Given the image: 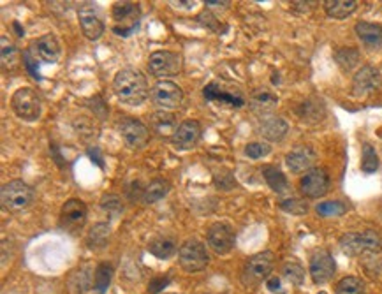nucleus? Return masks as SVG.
<instances>
[{
	"label": "nucleus",
	"mask_w": 382,
	"mask_h": 294,
	"mask_svg": "<svg viewBox=\"0 0 382 294\" xmlns=\"http://www.w3.org/2000/svg\"><path fill=\"white\" fill-rule=\"evenodd\" d=\"M381 83V75L376 67L372 65H365V67L359 69L356 72L354 80H352V94L363 97V95H369L379 87Z\"/></svg>",
	"instance_id": "dca6fc26"
},
{
	"label": "nucleus",
	"mask_w": 382,
	"mask_h": 294,
	"mask_svg": "<svg viewBox=\"0 0 382 294\" xmlns=\"http://www.w3.org/2000/svg\"><path fill=\"white\" fill-rule=\"evenodd\" d=\"M356 36L359 41L365 44L370 50H381L382 48V27L370 21H359L354 27Z\"/></svg>",
	"instance_id": "412c9836"
},
{
	"label": "nucleus",
	"mask_w": 382,
	"mask_h": 294,
	"mask_svg": "<svg viewBox=\"0 0 382 294\" xmlns=\"http://www.w3.org/2000/svg\"><path fill=\"white\" fill-rule=\"evenodd\" d=\"M268 289H270L271 293H279L280 291V278L279 277H270L266 282Z\"/></svg>",
	"instance_id": "c03bdc74"
},
{
	"label": "nucleus",
	"mask_w": 382,
	"mask_h": 294,
	"mask_svg": "<svg viewBox=\"0 0 382 294\" xmlns=\"http://www.w3.org/2000/svg\"><path fill=\"white\" fill-rule=\"evenodd\" d=\"M113 92L123 104L141 106L152 94L143 72L136 69H122L113 80Z\"/></svg>",
	"instance_id": "f257e3e1"
},
{
	"label": "nucleus",
	"mask_w": 382,
	"mask_h": 294,
	"mask_svg": "<svg viewBox=\"0 0 382 294\" xmlns=\"http://www.w3.org/2000/svg\"><path fill=\"white\" fill-rule=\"evenodd\" d=\"M20 64V51L6 36H2V67L4 71H13Z\"/></svg>",
	"instance_id": "cd10ccee"
},
{
	"label": "nucleus",
	"mask_w": 382,
	"mask_h": 294,
	"mask_svg": "<svg viewBox=\"0 0 382 294\" xmlns=\"http://www.w3.org/2000/svg\"><path fill=\"white\" fill-rule=\"evenodd\" d=\"M335 60L340 65L344 71H351L358 65L359 62V51L356 48H340V50L335 53Z\"/></svg>",
	"instance_id": "c756f323"
},
{
	"label": "nucleus",
	"mask_w": 382,
	"mask_h": 294,
	"mask_svg": "<svg viewBox=\"0 0 382 294\" xmlns=\"http://www.w3.org/2000/svg\"><path fill=\"white\" fill-rule=\"evenodd\" d=\"M113 20H115V27L113 31L118 36H129L134 28L137 27L141 18L140 6L134 2H116L113 4Z\"/></svg>",
	"instance_id": "423d86ee"
},
{
	"label": "nucleus",
	"mask_w": 382,
	"mask_h": 294,
	"mask_svg": "<svg viewBox=\"0 0 382 294\" xmlns=\"http://www.w3.org/2000/svg\"><path fill=\"white\" fill-rule=\"evenodd\" d=\"M206 6L218 7V6H229V2H206Z\"/></svg>",
	"instance_id": "a18cd8bd"
},
{
	"label": "nucleus",
	"mask_w": 382,
	"mask_h": 294,
	"mask_svg": "<svg viewBox=\"0 0 382 294\" xmlns=\"http://www.w3.org/2000/svg\"><path fill=\"white\" fill-rule=\"evenodd\" d=\"M203 94H205V99H208V101H215V102H220V104H227V106H231V108H242V106L245 104V99L242 97V94H240V92L225 90V88L218 83L206 85L205 90H203Z\"/></svg>",
	"instance_id": "6ab92c4d"
},
{
	"label": "nucleus",
	"mask_w": 382,
	"mask_h": 294,
	"mask_svg": "<svg viewBox=\"0 0 382 294\" xmlns=\"http://www.w3.org/2000/svg\"><path fill=\"white\" fill-rule=\"evenodd\" d=\"M169 189H171V185L167 180H162V178L152 180V182L148 183L143 190V203H147V205L157 203V201H161L162 197L167 196Z\"/></svg>",
	"instance_id": "393cba45"
},
{
	"label": "nucleus",
	"mask_w": 382,
	"mask_h": 294,
	"mask_svg": "<svg viewBox=\"0 0 382 294\" xmlns=\"http://www.w3.org/2000/svg\"><path fill=\"white\" fill-rule=\"evenodd\" d=\"M215 183L217 187H220L222 190H231L236 187V180L232 178L231 173H225V175H220V176H215Z\"/></svg>",
	"instance_id": "79ce46f5"
},
{
	"label": "nucleus",
	"mask_w": 382,
	"mask_h": 294,
	"mask_svg": "<svg viewBox=\"0 0 382 294\" xmlns=\"http://www.w3.org/2000/svg\"><path fill=\"white\" fill-rule=\"evenodd\" d=\"M78 18H79V25H82V31L86 39H90V41H97V39L103 38L106 27H104V21H103V18H101V13H99V9H97L96 4H92V2L85 4V6L79 9Z\"/></svg>",
	"instance_id": "f8f14e48"
},
{
	"label": "nucleus",
	"mask_w": 382,
	"mask_h": 294,
	"mask_svg": "<svg viewBox=\"0 0 382 294\" xmlns=\"http://www.w3.org/2000/svg\"><path fill=\"white\" fill-rule=\"evenodd\" d=\"M103 208L108 212H122V201H120L118 196H104L103 197Z\"/></svg>",
	"instance_id": "a19ab883"
},
{
	"label": "nucleus",
	"mask_w": 382,
	"mask_h": 294,
	"mask_svg": "<svg viewBox=\"0 0 382 294\" xmlns=\"http://www.w3.org/2000/svg\"><path fill=\"white\" fill-rule=\"evenodd\" d=\"M315 156L314 148L310 146H298V148L291 150L286 157L287 168L291 169L293 173H303V171H310V168L314 166Z\"/></svg>",
	"instance_id": "aec40b11"
},
{
	"label": "nucleus",
	"mask_w": 382,
	"mask_h": 294,
	"mask_svg": "<svg viewBox=\"0 0 382 294\" xmlns=\"http://www.w3.org/2000/svg\"><path fill=\"white\" fill-rule=\"evenodd\" d=\"M298 113L303 120H310V122H318L325 115V104L321 101H307L298 108Z\"/></svg>",
	"instance_id": "7c9ffc66"
},
{
	"label": "nucleus",
	"mask_w": 382,
	"mask_h": 294,
	"mask_svg": "<svg viewBox=\"0 0 382 294\" xmlns=\"http://www.w3.org/2000/svg\"><path fill=\"white\" fill-rule=\"evenodd\" d=\"M276 102H279V97L275 94L268 90H257L250 97V108L256 113H263L264 115V113H270L275 108Z\"/></svg>",
	"instance_id": "a878e982"
},
{
	"label": "nucleus",
	"mask_w": 382,
	"mask_h": 294,
	"mask_svg": "<svg viewBox=\"0 0 382 294\" xmlns=\"http://www.w3.org/2000/svg\"><path fill=\"white\" fill-rule=\"evenodd\" d=\"M111 275H113L111 264L108 263L99 264L96 270V275H94V289H96L99 294L106 293L109 288V282H111Z\"/></svg>",
	"instance_id": "2f4dec72"
},
{
	"label": "nucleus",
	"mask_w": 382,
	"mask_h": 294,
	"mask_svg": "<svg viewBox=\"0 0 382 294\" xmlns=\"http://www.w3.org/2000/svg\"><path fill=\"white\" fill-rule=\"evenodd\" d=\"M148 71L162 82L181 71V57L173 51H155L148 58Z\"/></svg>",
	"instance_id": "6e6552de"
},
{
	"label": "nucleus",
	"mask_w": 382,
	"mask_h": 294,
	"mask_svg": "<svg viewBox=\"0 0 382 294\" xmlns=\"http://www.w3.org/2000/svg\"><path fill=\"white\" fill-rule=\"evenodd\" d=\"M109 236V226L108 224H97L92 227L89 234V244L90 247H103L106 245V240Z\"/></svg>",
	"instance_id": "e433bc0d"
},
{
	"label": "nucleus",
	"mask_w": 382,
	"mask_h": 294,
	"mask_svg": "<svg viewBox=\"0 0 382 294\" xmlns=\"http://www.w3.org/2000/svg\"><path fill=\"white\" fill-rule=\"evenodd\" d=\"M318 294H326V293H318Z\"/></svg>",
	"instance_id": "49530a36"
},
{
	"label": "nucleus",
	"mask_w": 382,
	"mask_h": 294,
	"mask_svg": "<svg viewBox=\"0 0 382 294\" xmlns=\"http://www.w3.org/2000/svg\"><path fill=\"white\" fill-rule=\"evenodd\" d=\"M171 294H174V293H171Z\"/></svg>",
	"instance_id": "de8ad7c7"
},
{
	"label": "nucleus",
	"mask_w": 382,
	"mask_h": 294,
	"mask_svg": "<svg viewBox=\"0 0 382 294\" xmlns=\"http://www.w3.org/2000/svg\"><path fill=\"white\" fill-rule=\"evenodd\" d=\"M282 273L291 284L294 285H301L305 281V270L300 263H294V261H289L282 266Z\"/></svg>",
	"instance_id": "f704fd0d"
},
{
	"label": "nucleus",
	"mask_w": 382,
	"mask_h": 294,
	"mask_svg": "<svg viewBox=\"0 0 382 294\" xmlns=\"http://www.w3.org/2000/svg\"><path fill=\"white\" fill-rule=\"evenodd\" d=\"M90 288V273L89 270H79L69 281V291L71 294H85Z\"/></svg>",
	"instance_id": "473e14b6"
},
{
	"label": "nucleus",
	"mask_w": 382,
	"mask_h": 294,
	"mask_svg": "<svg viewBox=\"0 0 382 294\" xmlns=\"http://www.w3.org/2000/svg\"><path fill=\"white\" fill-rule=\"evenodd\" d=\"M273 261H275V256H273V252L270 251L259 252L250 257L242 271L243 284H245L247 288H254V285L261 284V282L271 273Z\"/></svg>",
	"instance_id": "39448f33"
},
{
	"label": "nucleus",
	"mask_w": 382,
	"mask_h": 294,
	"mask_svg": "<svg viewBox=\"0 0 382 294\" xmlns=\"http://www.w3.org/2000/svg\"><path fill=\"white\" fill-rule=\"evenodd\" d=\"M300 189L305 197H308V200H318V197L325 196L327 189H330V176H327V173L321 168L310 169V171H307V175L301 178Z\"/></svg>",
	"instance_id": "ddd939ff"
},
{
	"label": "nucleus",
	"mask_w": 382,
	"mask_h": 294,
	"mask_svg": "<svg viewBox=\"0 0 382 294\" xmlns=\"http://www.w3.org/2000/svg\"><path fill=\"white\" fill-rule=\"evenodd\" d=\"M148 251L154 254L155 257H159V259H167L176 251V245H174L171 238H155V240L148 244Z\"/></svg>",
	"instance_id": "c85d7f7f"
},
{
	"label": "nucleus",
	"mask_w": 382,
	"mask_h": 294,
	"mask_svg": "<svg viewBox=\"0 0 382 294\" xmlns=\"http://www.w3.org/2000/svg\"><path fill=\"white\" fill-rule=\"evenodd\" d=\"M347 212L342 201H325V203L318 205V213L321 217H340Z\"/></svg>",
	"instance_id": "4c0bfd02"
},
{
	"label": "nucleus",
	"mask_w": 382,
	"mask_h": 294,
	"mask_svg": "<svg viewBox=\"0 0 382 294\" xmlns=\"http://www.w3.org/2000/svg\"><path fill=\"white\" fill-rule=\"evenodd\" d=\"M178 261H180V266L184 268L189 273H196V271H201L203 268H206L210 257L206 252V247L198 240H187L180 247L178 252Z\"/></svg>",
	"instance_id": "0eeeda50"
},
{
	"label": "nucleus",
	"mask_w": 382,
	"mask_h": 294,
	"mask_svg": "<svg viewBox=\"0 0 382 294\" xmlns=\"http://www.w3.org/2000/svg\"><path fill=\"white\" fill-rule=\"evenodd\" d=\"M280 208L293 215H305L308 212V205L301 200H286L280 203Z\"/></svg>",
	"instance_id": "58836bf2"
},
{
	"label": "nucleus",
	"mask_w": 382,
	"mask_h": 294,
	"mask_svg": "<svg viewBox=\"0 0 382 294\" xmlns=\"http://www.w3.org/2000/svg\"><path fill=\"white\" fill-rule=\"evenodd\" d=\"M11 108L20 119L27 120V122H35L41 116L43 104L34 88L21 87L11 97Z\"/></svg>",
	"instance_id": "20e7f679"
},
{
	"label": "nucleus",
	"mask_w": 382,
	"mask_h": 294,
	"mask_svg": "<svg viewBox=\"0 0 382 294\" xmlns=\"http://www.w3.org/2000/svg\"><path fill=\"white\" fill-rule=\"evenodd\" d=\"M201 126L196 120H187V122L180 124L171 138L173 145L180 150H191L198 145L199 138H201Z\"/></svg>",
	"instance_id": "f3484780"
},
{
	"label": "nucleus",
	"mask_w": 382,
	"mask_h": 294,
	"mask_svg": "<svg viewBox=\"0 0 382 294\" xmlns=\"http://www.w3.org/2000/svg\"><path fill=\"white\" fill-rule=\"evenodd\" d=\"M340 249L347 256L379 252L382 249V236L377 231L372 229H366L363 233H347L340 238Z\"/></svg>",
	"instance_id": "7ed1b4c3"
},
{
	"label": "nucleus",
	"mask_w": 382,
	"mask_h": 294,
	"mask_svg": "<svg viewBox=\"0 0 382 294\" xmlns=\"http://www.w3.org/2000/svg\"><path fill=\"white\" fill-rule=\"evenodd\" d=\"M152 131L157 132L161 138H173L176 132V116L169 111H157L150 119Z\"/></svg>",
	"instance_id": "5701e85b"
},
{
	"label": "nucleus",
	"mask_w": 382,
	"mask_h": 294,
	"mask_svg": "<svg viewBox=\"0 0 382 294\" xmlns=\"http://www.w3.org/2000/svg\"><path fill=\"white\" fill-rule=\"evenodd\" d=\"M169 284V278H164V277H159V278H154V281L150 282V288H148V293L150 294H157L162 291V288H166V285Z\"/></svg>",
	"instance_id": "37998d69"
},
{
	"label": "nucleus",
	"mask_w": 382,
	"mask_h": 294,
	"mask_svg": "<svg viewBox=\"0 0 382 294\" xmlns=\"http://www.w3.org/2000/svg\"><path fill=\"white\" fill-rule=\"evenodd\" d=\"M60 53V43L53 34L41 36V38L34 39L28 46V55L39 64H57Z\"/></svg>",
	"instance_id": "1a4fd4ad"
},
{
	"label": "nucleus",
	"mask_w": 382,
	"mask_h": 294,
	"mask_svg": "<svg viewBox=\"0 0 382 294\" xmlns=\"http://www.w3.org/2000/svg\"><path fill=\"white\" fill-rule=\"evenodd\" d=\"M337 294H365V282L358 277H345L337 284Z\"/></svg>",
	"instance_id": "72a5a7b5"
},
{
	"label": "nucleus",
	"mask_w": 382,
	"mask_h": 294,
	"mask_svg": "<svg viewBox=\"0 0 382 294\" xmlns=\"http://www.w3.org/2000/svg\"><path fill=\"white\" fill-rule=\"evenodd\" d=\"M118 131L122 139L125 141V145L129 146L130 150H141L147 146L148 139H150V131L145 126L141 120L136 119H123L122 122L118 124Z\"/></svg>",
	"instance_id": "9d476101"
},
{
	"label": "nucleus",
	"mask_w": 382,
	"mask_h": 294,
	"mask_svg": "<svg viewBox=\"0 0 382 294\" xmlns=\"http://www.w3.org/2000/svg\"><path fill=\"white\" fill-rule=\"evenodd\" d=\"M356 7H358L356 0H326L325 2L326 14L335 20H345L354 13Z\"/></svg>",
	"instance_id": "b1692460"
},
{
	"label": "nucleus",
	"mask_w": 382,
	"mask_h": 294,
	"mask_svg": "<svg viewBox=\"0 0 382 294\" xmlns=\"http://www.w3.org/2000/svg\"><path fill=\"white\" fill-rule=\"evenodd\" d=\"M270 152L271 148L268 145H264V143H250L245 148V153L250 159H261V157H266Z\"/></svg>",
	"instance_id": "ea45409f"
},
{
	"label": "nucleus",
	"mask_w": 382,
	"mask_h": 294,
	"mask_svg": "<svg viewBox=\"0 0 382 294\" xmlns=\"http://www.w3.org/2000/svg\"><path fill=\"white\" fill-rule=\"evenodd\" d=\"M263 176L266 180V183L270 185L271 190H275L276 194H282L289 189V182H287L286 175L275 166H266L263 168Z\"/></svg>",
	"instance_id": "bb28decb"
},
{
	"label": "nucleus",
	"mask_w": 382,
	"mask_h": 294,
	"mask_svg": "<svg viewBox=\"0 0 382 294\" xmlns=\"http://www.w3.org/2000/svg\"><path fill=\"white\" fill-rule=\"evenodd\" d=\"M0 200L7 212H23L34 203L35 190L21 180H13L2 187Z\"/></svg>",
	"instance_id": "f03ea898"
},
{
	"label": "nucleus",
	"mask_w": 382,
	"mask_h": 294,
	"mask_svg": "<svg viewBox=\"0 0 382 294\" xmlns=\"http://www.w3.org/2000/svg\"><path fill=\"white\" fill-rule=\"evenodd\" d=\"M337 264L333 256L327 251H318L310 259V277L315 284H326L333 278Z\"/></svg>",
	"instance_id": "2eb2a0df"
},
{
	"label": "nucleus",
	"mask_w": 382,
	"mask_h": 294,
	"mask_svg": "<svg viewBox=\"0 0 382 294\" xmlns=\"http://www.w3.org/2000/svg\"><path fill=\"white\" fill-rule=\"evenodd\" d=\"M86 205L82 200H72L65 201L64 208H62V226L67 227V229H79V227L85 224L86 220Z\"/></svg>",
	"instance_id": "a211bd4d"
},
{
	"label": "nucleus",
	"mask_w": 382,
	"mask_h": 294,
	"mask_svg": "<svg viewBox=\"0 0 382 294\" xmlns=\"http://www.w3.org/2000/svg\"><path fill=\"white\" fill-rule=\"evenodd\" d=\"M235 231L227 224L215 222L208 229V245L218 256H225V254L231 252L235 247Z\"/></svg>",
	"instance_id": "4468645a"
},
{
	"label": "nucleus",
	"mask_w": 382,
	"mask_h": 294,
	"mask_svg": "<svg viewBox=\"0 0 382 294\" xmlns=\"http://www.w3.org/2000/svg\"><path fill=\"white\" fill-rule=\"evenodd\" d=\"M361 169L365 173H376L379 169V157H377L376 150L372 145H363V160H361Z\"/></svg>",
	"instance_id": "c9c22d12"
},
{
	"label": "nucleus",
	"mask_w": 382,
	"mask_h": 294,
	"mask_svg": "<svg viewBox=\"0 0 382 294\" xmlns=\"http://www.w3.org/2000/svg\"><path fill=\"white\" fill-rule=\"evenodd\" d=\"M289 126L283 119L280 116H266V119L261 120L259 124V132L263 138H266L268 141H282L286 138Z\"/></svg>",
	"instance_id": "4be33fe9"
},
{
	"label": "nucleus",
	"mask_w": 382,
	"mask_h": 294,
	"mask_svg": "<svg viewBox=\"0 0 382 294\" xmlns=\"http://www.w3.org/2000/svg\"><path fill=\"white\" fill-rule=\"evenodd\" d=\"M152 101L162 108L164 111L166 109H174L181 104L184 101V90L178 87L176 83L169 82V80H162V82L155 83V87L152 88Z\"/></svg>",
	"instance_id": "9b49d317"
}]
</instances>
